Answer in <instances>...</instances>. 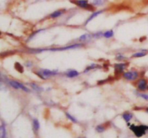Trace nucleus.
I'll return each instance as SVG.
<instances>
[{"label":"nucleus","instance_id":"obj_1","mask_svg":"<svg viewBox=\"0 0 148 138\" xmlns=\"http://www.w3.org/2000/svg\"><path fill=\"white\" fill-rule=\"evenodd\" d=\"M130 129L134 133L137 137H140L144 135H145L146 131L148 130V126L146 125H139V126H135L131 125L130 126Z\"/></svg>","mask_w":148,"mask_h":138},{"label":"nucleus","instance_id":"obj_2","mask_svg":"<svg viewBox=\"0 0 148 138\" xmlns=\"http://www.w3.org/2000/svg\"><path fill=\"white\" fill-rule=\"evenodd\" d=\"M9 85L11 86H12L14 89H22L25 91L26 92H29L30 90L27 87L24 86L23 84H22L20 82H18V81H15V80H9Z\"/></svg>","mask_w":148,"mask_h":138},{"label":"nucleus","instance_id":"obj_3","mask_svg":"<svg viewBox=\"0 0 148 138\" xmlns=\"http://www.w3.org/2000/svg\"><path fill=\"white\" fill-rule=\"evenodd\" d=\"M123 76L124 78L129 80H134L138 78L139 74L136 71H127L125 72Z\"/></svg>","mask_w":148,"mask_h":138},{"label":"nucleus","instance_id":"obj_4","mask_svg":"<svg viewBox=\"0 0 148 138\" xmlns=\"http://www.w3.org/2000/svg\"><path fill=\"white\" fill-rule=\"evenodd\" d=\"M74 3L77 4V6H79L80 7L84 9H90L91 8V6L88 4L87 0H75L74 1Z\"/></svg>","mask_w":148,"mask_h":138},{"label":"nucleus","instance_id":"obj_5","mask_svg":"<svg viewBox=\"0 0 148 138\" xmlns=\"http://www.w3.org/2000/svg\"><path fill=\"white\" fill-rule=\"evenodd\" d=\"M41 74L43 75L44 76L46 77H51L53 76H55V75L58 74L59 71L56 70L54 71H51V70H49V69H44V70H41Z\"/></svg>","mask_w":148,"mask_h":138},{"label":"nucleus","instance_id":"obj_6","mask_svg":"<svg viewBox=\"0 0 148 138\" xmlns=\"http://www.w3.org/2000/svg\"><path fill=\"white\" fill-rule=\"evenodd\" d=\"M81 44H75V45H72L67 46V47H64V48H54V49H49L47 50H51V51H56V50H70V49L77 48L79 47H81Z\"/></svg>","mask_w":148,"mask_h":138},{"label":"nucleus","instance_id":"obj_7","mask_svg":"<svg viewBox=\"0 0 148 138\" xmlns=\"http://www.w3.org/2000/svg\"><path fill=\"white\" fill-rule=\"evenodd\" d=\"M137 87H138V89H139V90H140V91H145V90H147V80H145V79H140V80H139V83H138V86H137Z\"/></svg>","mask_w":148,"mask_h":138},{"label":"nucleus","instance_id":"obj_8","mask_svg":"<svg viewBox=\"0 0 148 138\" xmlns=\"http://www.w3.org/2000/svg\"><path fill=\"white\" fill-rule=\"evenodd\" d=\"M78 75V71H76V70H70V71H68L67 72V73H66V76L69 78L77 77Z\"/></svg>","mask_w":148,"mask_h":138},{"label":"nucleus","instance_id":"obj_9","mask_svg":"<svg viewBox=\"0 0 148 138\" xmlns=\"http://www.w3.org/2000/svg\"><path fill=\"white\" fill-rule=\"evenodd\" d=\"M126 67V64L124 63H120V64H116L115 65V71L117 72L121 73L124 71V69Z\"/></svg>","mask_w":148,"mask_h":138},{"label":"nucleus","instance_id":"obj_10","mask_svg":"<svg viewBox=\"0 0 148 138\" xmlns=\"http://www.w3.org/2000/svg\"><path fill=\"white\" fill-rule=\"evenodd\" d=\"M132 117H133V115L131 114V113H129V112H126V113L123 114V115H122L123 119H124L126 122H129L132 119Z\"/></svg>","mask_w":148,"mask_h":138},{"label":"nucleus","instance_id":"obj_11","mask_svg":"<svg viewBox=\"0 0 148 138\" xmlns=\"http://www.w3.org/2000/svg\"><path fill=\"white\" fill-rule=\"evenodd\" d=\"M93 37V35L90 34H82V36L79 37V40L80 41H86V40H89L90 38H92Z\"/></svg>","mask_w":148,"mask_h":138},{"label":"nucleus","instance_id":"obj_12","mask_svg":"<svg viewBox=\"0 0 148 138\" xmlns=\"http://www.w3.org/2000/svg\"><path fill=\"white\" fill-rule=\"evenodd\" d=\"M102 12H103V11H98V12H94V13H93V14H92V15H91V16H90V17L87 19L85 23L87 24V23H88L89 22H90L91 20H93V19H94V18H95L96 17H97L98 15H99L100 14H101Z\"/></svg>","mask_w":148,"mask_h":138},{"label":"nucleus","instance_id":"obj_13","mask_svg":"<svg viewBox=\"0 0 148 138\" xmlns=\"http://www.w3.org/2000/svg\"><path fill=\"white\" fill-rule=\"evenodd\" d=\"M62 13H63V11H62V10H57V11L53 12L52 14H51V17H52V18H56V17L61 16V14H62Z\"/></svg>","mask_w":148,"mask_h":138},{"label":"nucleus","instance_id":"obj_14","mask_svg":"<svg viewBox=\"0 0 148 138\" xmlns=\"http://www.w3.org/2000/svg\"><path fill=\"white\" fill-rule=\"evenodd\" d=\"M113 36V30H107L103 33V37L105 38H110V37Z\"/></svg>","mask_w":148,"mask_h":138},{"label":"nucleus","instance_id":"obj_15","mask_svg":"<svg viewBox=\"0 0 148 138\" xmlns=\"http://www.w3.org/2000/svg\"><path fill=\"white\" fill-rule=\"evenodd\" d=\"M147 53H145V52H137V53H135L134 54L132 55V57L134 58H140V57H143L146 55Z\"/></svg>","mask_w":148,"mask_h":138},{"label":"nucleus","instance_id":"obj_16","mask_svg":"<svg viewBox=\"0 0 148 138\" xmlns=\"http://www.w3.org/2000/svg\"><path fill=\"white\" fill-rule=\"evenodd\" d=\"M0 133H1V138H4L5 136H6V129L4 128V125H2L1 126V128H0Z\"/></svg>","mask_w":148,"mask_h":138},{"label":"nucleus","instance_id":"obj_17","mask_svg":"<svg viewBox=\"0 0 148 138\" xmlns=\"http://www.w3.org/2000/svg\"><path fill=\"white\" fill-rule=\"evenodd\" d=\"M30 86L32 87L33 89L35 90V91H43V89H41L40 86H38L37 84H35V83H30Z\"/></svg>","mask_w":148,"mask_h":138},{"label":"nucleus","instance_id":"obj_18","mask_svg":"<svg viewBox=\"0 0 148 138\" xmlns=\"http://www.w3.org/2000/svg\"><path fill=\"white\" fill-rule=\"evenodd\" d=\"M40 127V124H39V122H38V119H34L33 120V128L35 130H38Z\"/></svg>","mask_w":148,"mask_h":138},{"label":"nucleus","instance_id":"obj_19","mask_svg":"<svg viewBox=\"0 0 148 138\" xmlns=\"http://www.w3.org/2000/svg\"><path fill=\"white\" fill-rule=\"evenodd\" d=\"M104 130H105V127L103 126V125H98V126H96V131L100 132V133L104 132Z\"/></svg>","mask_w":148,"mask_h":138},{"label":"nucleus","instance_id":"obj_20","mask_svg":"<svg viewBox=\"0 0 148 138\" xmlns=\"http://www.w3.org/2000/svg\"><path fill=\"white\" fill-rule=\"evenodd\" d=\"M66 116H67V118H68L69 119H70V120L72 121V122H77L75 118L73 116H72L71 114H70L69 113H66Z\"/></svg>","mask_w":148,"mask_h":138},{"label":"nucleus","instance_id":"obj_21","mask_svg":"<svg viewBox=\"0 0 148 138\" xmlns=\"http://www.w3.org/2000/svg\"><path fill=\"white\" fill-rule=\"evenodd\" d=\"M104 3V0H93V4L96 5H102Z\"/></svg>","mask_w":148,"mask_h":138},{"label":"nucleus","instance_id":"obj_22","mask_svg":"<svg viewBox=\"0 0 148 138\" xmlns=\"http://www.w3.org/2000/svg\"><path fill=\"white\" fill-rule=\"evenodd\" d=\"M139 96L141 98H142L143 99H145L146 101H148V94H143V93H140Z\"/></svg>","mask_w":148,"mask_h":138},{"label":"nucleus","instance_id":"obj_23","mask_svg":"<svg viewBox=\"0 0 148 138\" xmlns=\"http://www.w3.org/2000/svg\"><path fill=\"white\" fill-rule=\"evenodd\" d=\"M96 66H96V64H92L91 66H89V67H87V68H86V69H85V70H84V72L89 71H90V70H91V69L95 68H96Z\"/></svg>","mask_w":148,"mask_h":138},{"label":"nucleus","instance_id":"obj_24","mask_svg":"<svg viewBox=\"0 0 148 138\" xmlns=\"http://www.w3.org/2000/svg\"><path fill=\"white\" fill-rule=\"evenodd\" d=\"M15 68L18 69V71H20V72L23 71V68L20 63H15Z\"/></svg>","mask_w":148,"mask_h":138},{"label":"nucleus","instance_id":"obj_25","mask_svg":"<svg viewBox=\"0 0 148 138\" xmlns=\"http://www.w3.org/2000/svg\"><path fill=\"white\" fill-rule=\"evenodd\" d=\"M26 66H28V67H31V63H30V62L26 63Z\"/></svg>","mask_w":148,"mask_h":138},{"label":"nucleus","instance_id":"obj_26","mask_svg":"<svg viewBox=\"0 0 148 138\" xmlns=\"http://www.w3.org/2000/svg\"><path fill=\"white\" fill-rule=\"evenodd\" d=\"M146 111H147V112H148V108L147 109H146Z\"/></svg>","mask_w":148,"mask_h":138},{"label":"nucleus","instance_id":"obj_27","mask_svg":"<svg viewBox=\"0 0 148 138\" xmlns=\"http://www.w3.org/2000/svg\"><path fill=\"white\" fill-rule=\"evenodd\" d=\"M147 89H148V87H147Z\"/></svg>","mask_w":148,"mask_h":138}]
</instances>
